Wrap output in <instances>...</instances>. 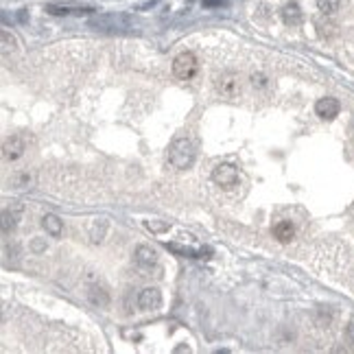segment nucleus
Returning a JSON list of instances; mask_svg holds the SVG:
<instances>
[{"label": "nucleus", "mask_w": 354, "mask_h": 354, "mask_svg": "<svg viewBox=\"0 0 354 354\" xmlns=\"http://www.w3.org/2000/svg\"><path fill=\"white\" fill-rule=\"evenodd\" d=\"M169 162L175 169L184 171L195 162V142L188 136H179L169 147Z\"/></svg>", "instance_id": "f257e3e1"}, {"label": "nucleus", "mask_w": 354, "mask_h": 354, "mask_svg": "<svg viewBox=\"0 0 354 354\" xmlns=\"http://www.w3.org/2000/svg\"><path fill=\"white\" fill-rule=\"evenodd\" d=\"M88 24L96 31H127L132 29V20L125 13H105V16L92 18Z\"/></svg>", "instance_id": "f03ea898"}, {"label": "nucleus", "mask_w": 354, "mask_h": 354, "mask_svg": "<svg viewBox=\"0 0 354 354\" xmlns=\"http://www.w3.org/2000/svg\"><path fill=\"white\" fill-rule=\"evenodd\" d=\"M199 70V62H197V57H195L193 53H179L175 57V62H173V74L177 79H181V81H190V79L197 74Z\"/></svg>", "instance_id": "7ed1b4c3"}, {"label": "nucleus", "mask_w": 354, "mask_h": 354, "mask_svg": "<svg viewBox=\"0 0 354 354\" xmlns=\"http://www.w3.org/2000/svg\"><path fill=\"white\" fill-rule=\"evenodd\" d=\"M212 181L217 186H221V188H232L239 181V171L232 164H219L212 171Z\"/></svg>", "instance_id": "20e7f679"}, {"label": "nucleus", "mask_w": 354, "mask_h": 354, "mask_svg": "<svg viewBox=\"0 0 354 354\" xmlns=\"http://www.w3.org/2000/svg\"><path fill=\"white\" fill-rule=\"evenodd\" d=\"M239 81H241L239 74H234V72L221 74V77L217 79V92L221 96H225V99H236L239 92H241V83Z\"/></svg>", "instance_id": "39448f33"}, {"label": "nucleus", "mask_w": 354, "mask_h": 354, "mask_svg": "<svg viewBox=\"0 0 354 354\" xmlns=\"http://www.w3.org/2000/svg\"><path fill=\"white\" fill-rule=\"evenodd\" d=\"M138 306L142 310H157L162 306V295H160V288L155 287H147L140 291L138 295Z\"/></svg>", "instance_id": "423d86ee"}, {"label": "nucleus", "mask_w": 354, "mask_h": 354, "mask_svg": "<svg viewBox=\"0 0 354 354\" xmlns=\"http://www.w3.org/2000/svg\"><path fill=\"white\" fill-rule=\"evenodd\" d=\"M339 110H341V105H339L337 99H332V96H326V99H319L317 103H315V111H317L319 118L324 120H332L339 116Z\"/></svg>", "instance_id": "0eeeda50"}, {"label": "nucleus", "mask_w": 354, "mask_h": 354, "mask_svg": "<svg viewBox=\"0 0 354 354\" xmlns=\"http://www.w3.org/2000/svg\"><path fill=\"white\" fill-rule=\"evenodd\" d=\"M46 11L50 16H83V13H92V7H81V4H48Z\"/></svg>", "instance_id": "6e6552de"}, {"label": "nucleus", "mask_w": 354, "mask_h": 354, "mask_svg": "<svg viewBox=\"0 0 354 354\" xmlns=\"http://www.w3.org/2000/svg\"><path fill=\"white\" fill-rule=\"evenodd\" d=\"M2 151H4V157H7V160H18V157L24 153V140L18 138V136L9 138V140L4 142Z\"/></svg>", "instance_id": "1a4fd4ad"}, {"label": "nucleus", "mask_w": 354, "mask_h": 354, "mask_svg": "<svg viewBox=\"0 0 354 354\" xmlns=\"http://www.w3.org/2000/svg\"><path fill=\"white\" fill-rule=\"evenodd\" d=\"M273 236H276L280 243H288V241H293V236H295V227H293L291 221H280L273 227Z\"/></svg>", "instance_id": "9d476101"}, {"label": "nucleus", "mask_w": 354, "mask_h": 354, "mask_svg": "<svg viewBox=\"0 0 354 354\" xmlns=\"http://www.w3.org/2000/svg\"><path fill=\"white\" fill-rule=\"evenodd\" d=\"M155 258H157L155 249L147 247V245H138L136 247V263L140 265V267H151V265L155 263Z\"/></svg>", "instance_id": "9b49d317"}, {"label": "nucleus", "mask_w": 354, "mask_h": 354, "mask_svg": "<svg viewBox=\"0 0 354 354\" xmlns=\"http://www.w3.org/2000/svg\"><path fill=\"white\" fill-rule=\"evenodd\" d=\"M171 251H175V254L179 256H188V258H208V254H210V249H193V247H179V245L175 243H169L166 245Z\"/></svg>", "instance_id": "f8f14e48"}, {"label": "nucleus", "mask_w": 354, "mask_h": 354, "mask_svg": "<svg viewBox=\"0 0 354 354\" xmlns=\"http://www.w3.org/2000/svg\"><path fill=\"white\" fill-rule=\"evenodd\" d=\"M282 20L287 22V24H291V26L300 24V22H302V11H300V7H297L295 2L287 4V7L282 9Z\"/></svg>", "instance_id": "ddd939ff"}, {"label": "nucleus", "mask_w": 354, "mask_h": 354, "mask_svg": "<svg viewBox=\"0 0 354 354\" xmlns=\"http://www.w3.org/2000/svg\"><path fill=\"white\" fill-rule=\"evenodd\" d=\"M42 225H44V230L48 232L50 236H55V239H57V236H62V221H59L57 217H55V214H46L44 219H42Z\"/></svg>", "instance_id": "4468645a"}, {"label": "nucleus", "mask_w": 354, "mask_h": 354, "mask_svg": "<svg viewBox=\"0 0 354 354\" xmlns=\"http://www.w3.org/2000/svg\"><path fill=\"white\" fill-rule=\"evenodd\" d=\"M88 297H90V302L92 304H96V306H107L110 304V295H107V291L105 288H101V287H90L88 288Z\"/></svg>", "instance_id": "2eb2a0df"}, {"label": "nucleus", "mask_w": 354, "mask_h": 354, "mask_svg": "<svg viewBox=\"0 0 354 354\" xmlns=\"http://www.w3.org/2000/svg\"><path fill=\"white\" fill-rule=\"evenodd\" d=\"M317 7L321 13H326V16H332V13L339 11V7H341V0H317Z\"/></svg>", "instance_id": "dca6fc26"}, {"label": "nucleus", "mask_w": 354, "mask_h": 354, "mask_svg": "<svg viewBox=\"0 0 354 354\" xmlns=\"http://www.w3.org/2000/svg\"><path fill=\"white\" fill-rule=\"evenodd\" d=\"M267 81H269V79L265 77V74H260V72L258 74H251V86H254V88H267Z\"/></svg>", "instance_id": "f3484780"}, {"label": "nucleus", "mask_w": 354, "mask_h": 354, "mask_svg": "<svg viewBox=\"0 0 354 354\" xmlns=\"http://www.w3.org/2000/svg\"><path fill=\"white\" fill-rule=\"evenodd\" d=\"M31 249H33L35 254H40V251H44V249H46V245L42 243V241H33V245H31Z\"/></svg>", "instance_id": "a211bd4d"}, {"label": "nucleus", "mask_w": 354, "mask_h": 354, "mask_svg": "<svg viewBox=\"0 0 354 354\" xmlns=\"http://www.w3.org/2000/svg\"><path fill=\"white\" fill-rule=\"evenodd\" d=\"M346 334H348V339H350V341L354 343V321H350V324H348V328H346Z\"/></svg>", "instance_id": "6ab92c4d"}]
</instances>
